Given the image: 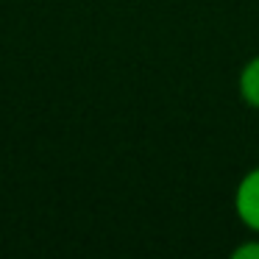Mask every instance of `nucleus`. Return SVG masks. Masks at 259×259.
<instances>
[{
  "mask_svg": "<svg viewBox=\"0 0 259 259\" xmlns=\"http://www.w3.org/2000/svg\"><path fill=\"white\" fill-rule=\"evenodd\" d=\"M231 256L234 259H259V237H253V240H248V242H240V245L231 251Z\"/></svg>",
  "mask_w": 259,
  "mask_h": 259,
  "instance_id": "3",
  "label": "nucleus"
},
{
  "mask_svg": "<svg viewBox=\"0 0 259 259\" xmlns=\"http://www.w3.org/2000/svg\"><path fill=\"white\" fill-rule=\"evenodd\" d=\"M237 92H240L242 103L248 109H256L259 112V53L242 64L240 78H237Z\"/></svg>",
  "mask_w": 259,
  "mask_h": 259,
  "instance_id": "2",
  "label": "nucleus"
},
{
  "mask_svg": "<svg viewBox=\"0 0 259 259\" xmlns=\"http://www.w3.org/2000/svg\"><path fill=\"white\" fill-rule=\"evenodd\" d=\"M234 212L237 220L251 234H259V164L251 167L234 187Z\"/></svg>",
  "mask_w": 259,
  "mask_h": 259,
  "instance_id": "1",
  "label": "nucleus"
}]
</instances>
